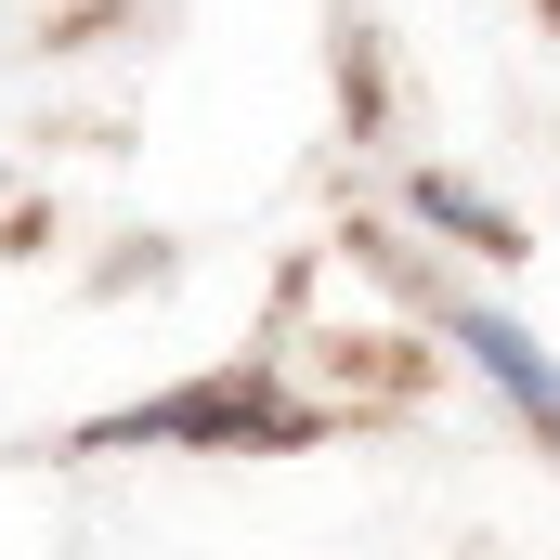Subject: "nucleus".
Here are the masks:
<instances>
[{"mask_svg": "<svg viewBox=\"0 0 560 560\" xmlns=\"http://www.w3.org/2000/svg\"><path fill=\"white\" fill-rule=\"evenodd\" d=\"M418 209L443 222V235H469V248H509V222H495L482 196H456V183H418Z\"/></svg>", "mask_w": 560, "mask_h": 560, "instance_id": "f03ea898", "label": "nucleus"}, {"mask_svg": "<svg viewBox=\"0 0 560 560\" xmlns=\"http://www.w3.org/2000/svg\"><path fill=\"white\" fill-rule=\"evenodd\" d=\"M456 352L509 392V418L535 430V443H560V365L522 339V326H509V313H495V300H456Z\"/></svg>", "mask_w": 560, "mask_h": 560, "instance_id": "f257e3e1", "label": "nucleus"}]
</instances>
